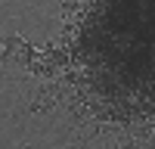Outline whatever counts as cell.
<instances>
[{
    "instance_id": "obj_1",
    "label": "cell",
    "mask_w": 155,
    "mask_h": 149,
    "mask_svg": "<svg viewBox=\"0 0 155 149\" xmlns=\"http://www.w3.org/2000/svg\"><path fill=\"white\" fill-rule=\"evenodd\" d=\"M81 146H84V143H81ZM81 146H71V149H81Z\"/></svg>"
}]
</instances>
